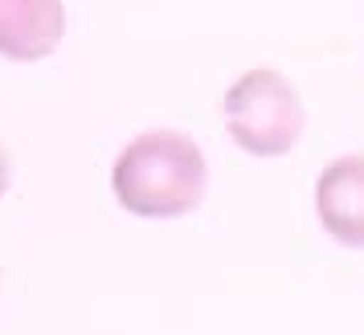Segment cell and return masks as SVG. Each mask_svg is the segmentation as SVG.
I'll list each match as a JSON object with an SVG mask.
<instances>
[{
    "label": "cell",
    "instance_id": "1",
    "mask_svg": "<svg viewBox=\"0 0 364 335\" xmlns=\"http://www.w3.org/2000/svg\"><path fill=\"white\" fill-rule=\"evenodd\" d=\"M209 164L205 151L181 131H144L115 155V201L148 221H172L205 201Z\"/></svg>",
    "mask_w": 364,
    "mask_h": 335
},
{
    "label": "cell",
    "instance_id": "2",
    "mask_svg": "<svg viewBox=\"0 0 364 335\" xmlns=\"http://www.w3.org/2000/svg\"><path fill=\"white\" fill-rule=\"evenodd\" d=\"M221 119L233 143L258 160H279L287 151H295L307 127V111H303L295 82L270 66L246 70L225 90Z\"/></svg>",
    "mask_w": 364,
    "mask_h": 335
},
{
    "label": "cell",
    "instance_id": "3",
    "mask_svg": "<svg viewBox=\"0 0 364 335\" xmlns=\"http://www.w3.org/2000/svg\"><path fill=\"white\" fill-rule=\"evenodd\" d=\"M315 217L340 246L364 250V155H340L319 172Z\"/></svg>",
    "mask_w": 364,
    "mask_h": 335
},
{
    "label": "cell",
    "instance_id": "4",
    "mask_svg": "<svg viewBox=\"0 0 364 335\" xmlns=\"http://www.w3.org/2000/svg\"><path fill=\"white\" fill-rule=\"evenodd\" d=\"M66 37L62 0H0V57L41 62Z\"/></svg>",
    "mask_w": 364,
    "mask_h": 335
},
{
    "label": "cell",
    "instance_id": "5",
    "mask_svg": "<svg viewBox=\"0 0 364 335\" xmlns=\"http://www.w3.org/2000/svg\"><path fill=\"white\" fill-rule=\"evenodd\" d=\"M9 185H13V160H9V151L0 148V197L9 192Z\"/></svg>",
    "mask_w": 364,
    "mask_h": 335
}]
</instances>
